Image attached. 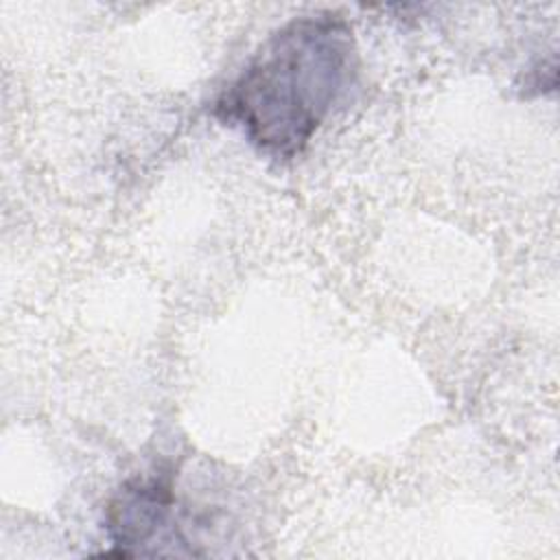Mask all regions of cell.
Masks as SVG:
<instances>
[{
	"label": "cell",
	"mask_w": 560,
	"mask_h": 560,
	"mask_svg": "<svg viewBox=\"0 0 560 560\" xmlns=\"http://www.w3.org/2000/svg\"><path fill=\"white\" fill-rule=\"evenodd\" d=\"M357 44L337 13L300 15L278 28L214 103L260 151L295 158L354 85Z\"/></svg>",
	"instance_id": "1"
}]
</instances>
